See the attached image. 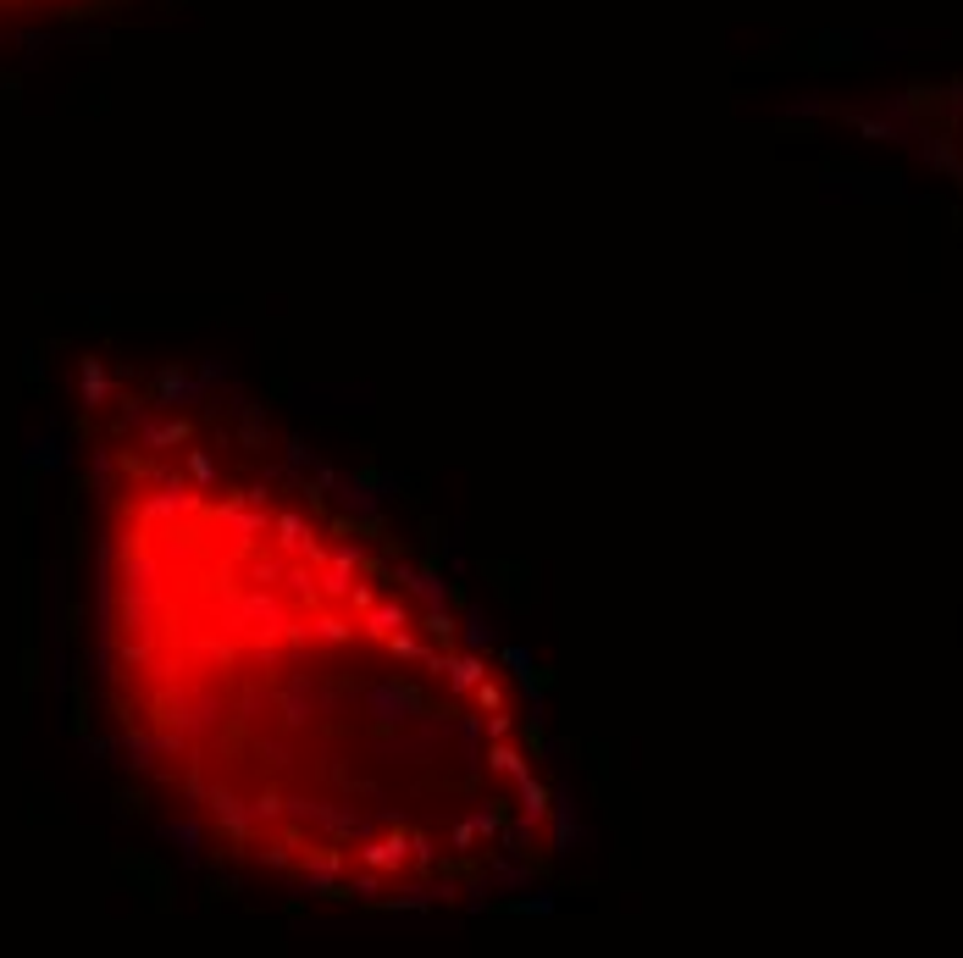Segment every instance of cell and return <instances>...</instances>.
I'll return each mask as SVG.
<instances>
[{"instance_id": "cell-1", "label": "cell", "mask_w": 963, "mask_h": 958, "mask_svg": "<svg viewBox=\"0 0 963 958\" xmlns=\"http://www.w3.org/2000/svg\"><path fill=\"white\" fill-rule=\"evenodd\" d=\"M95 488L111 715L222 859L355 909H460L554 853L521 676L288 455L122 399Z\"/></svg>"}, {"instance_id": "cell-2", "label": "cell", "mask_w": 963, "mask_h": 958, "mask_svg": "<svg viewBox=\"0 0 963 958\" xmlns=\"http://www.w3.org/2000/svg\"><path fill=\"white\" fill-rule=\"evenodd\" d=\"M72 6H95V0H0V17H45V12H72Z\"/></svg>"}]
</instances>
